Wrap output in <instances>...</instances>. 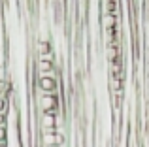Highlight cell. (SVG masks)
Listing matches in <instances>:
<instances>
[{
    "label": "cell",
    "instance_id": "obj_2",
    "mask_svg": "<svg viewBox=\"0 0 149 147\" xmlns=\"http://www.w3.org/2000/svg\"><path fill=\"white\" fill-rule=\"evenodd\" d=\"M40 141H42L44 147H66V138L61 130L51 132V134H42Z\"/></svg>",
    "mask_w": 149,
    "mask_h": 147
},
{
    "label": "cell",
    "instance_id": "obj_1",
    "mask_svg": "<svg viewBox=\"0 0 149 147\" xmlns=\"http://www.w3.org/2000/svg\"><path fill=\"white\" fill-rule=\"evenodd\" d=\"M38 130L42 134H51L58 130V115L53 113H38Z\"/></svg>",
    "mask_w": 149,
    "mask_h": 147
},
{
    "label": "cell",
    "instance_id": "obj_5",
    "mask_svg": "<svg viewBox=\"0 0 149 147\" xmlns=\"http://www.w3.org/2000/svg\"><path fill=\"white\" fill-rule=\"evenodd\" d=\"M34 51H36V57L38 55H45V53H51L53 47H51V42H36L34 45Z\"/></svg>",
    "mask_w": 149,
    "mask_h": 147
},
{
    "label": "cell",
    "instance_id": "obj_7",
    "mask_svg": "<svg viewBox=\"0 0 149 147\" xmlns=\"http://www.w3.org/2000/svg\"><path fill=\"white\" fill-rule=\"evenodd\" d=\"M8 110H10V102H8V98L0 96V115H6Z\"/></svg>",
    "mask_w": 149,
    "mask_h": 147
},
{
    "label": "cell",
    "instance_id": "obj_4",
    "mask_svg": "<svg viewBox=\"0 0 149 147\" xmlns=\"http://www.w3.org/2000/svg\"><path fill=\"white\" fill-rule=\"evenodd\" d=\"M100 21H102V26H104V30H108V28H117L121 19L117 17V15H104V13H102Z\"/></svg>",
    "mask_w": 149,
    "mask_h": 147
},
{
    "label": "cell",
    "instance_id": "obj_3",
    "mask_svg": "<svg viewBox=\"0 0 149 147\" xmlns=\"http://www.w3.org/2000/svg\"><path fill=\"white\" fill-rule=\"evenodd\" d=\"M100 6H102V10H104V15H117L119 13V2H115V0H104ZM117 17H119V15H117Z\"/></svg>",
    "mask_w": 149,
    "mask_h": 147
},
{
    "label": "cell",
    "instance_id": "obj_6",
    "mask_svg": "<svg viewBox=\"0 0 149 147\" xmlns=\"http://www.w3.org/2000/svg\"><path fill=\"white\" fill-rule=\"evenodd\" d=\"M109 89H111V92L121 91V89H123V81L117 76H111V74H109Z\"/></svg>",
    "mask_w": 149,
    "mask_h": 147
},
{
    "label": "cell",
    "instance_id": "obj_9",
    "mask_svg": "<svg viewBox=\"0 0 149 147\" xmlns=\"http://www.w3.org/2000/svg\"><path fill=\"white\" fill-rule=\"evenodd\" d=\"M0 147H8V144H0Z\"/></svg>",
    "mask_w": 149,
    "mask_h": 147
},
{
    "label": "cell",
    "instance_id": "obj_8",
    "mask_svg": "<svg viewBox=\"0 0 149 147\" xmlns=\"http://www.w3.org/2000/svg\"><path fill=\"white\" fill-rule=\"evenodd\" d=\"M0 144H8V126H0Z\"/></svg>",
    "mask_w": 149,
    "mask_h": 147
}]
</instances>
